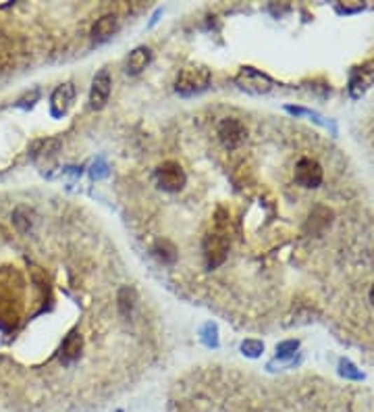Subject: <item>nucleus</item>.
Returning <instances> with one entry per match:
<instances>
[{
  "mask_svg": "<svg viewBox=\"0 0 374 412\" xmlns=\"http://www.w3.org/2000/svg\"><path fill=\"white\" fill-rule=\"evenodd\" d=\"M204 342H206V346H216V344H219L216 327H214L212 323H208V325L204 327Z\"/></svg>",
  "mask_w": 374,
  "mask_h": 412,
  "instance_id": "17",
  "label": "nucleus"
},
{
  "mask_svg": "<svg viewBox=\"0 0 374 412\" xmlns=\"http://www.w3.org/2000/svg\"><path fill=\"white\" fill-rule=\"evenodd\" d=\"M81 348H83V338H81V333H79V331H71V333L64 338V342H62L61 356L67 362L77 360L79 354H81Z\"/></svg>",
  "mask_w": 374,
  "mask_h": 412,
  "instance_id": "13",
  "label": "nucleus"
},
{
  "mask_svg": "<svg viewBox=\"0 0 374 412\" xmlns=\"http://www.w3.org/2000/svg\"><path fill=\"white\" fill-rule=\"evenodd\" d=\"M154 254H156L160 260H165V263H173V260L177 258L175 246H173L171 241H167V239H162V241H158V244L154 246Z\"/></svg>",
  "mask_w": 374,
  "mask_h": 412,
  "instance_id": "14",
  "label": "nucleus"
},
{
  "mask_svg": "<svg viewBox=\"0 0 374 412\" xmlns=\"http://www.w3.org/2000/svg\"><path fill=\"white\" fill-rule=\"evenodd\" d=\"M204 260H206V267L208 269H216L221 267L225 260H227V254H229V239L225 237V234L219 230V232H212L204 237Z\"/></svg>",
  "mask_w": 374,
  "mask_h": 412,
  "instance_id": "2",
  "label": "nucleus"
},
{
  "mask_svg": "<svg viewBox=\"0 0 374 412\" xmlns=\"http://www.w3.org/2000/svg\"><path fill=\"white\" fill-rule=\"evenodd\" d=\"M298 350V342H283V344H279L277 346V352L279 356H287V354L296 352Z\"/></svg>",
  "mask_w": 374,
  "mask_h": 412,
  "instance_id": "18",
  "label": "nucleus"
},
{
  "mask_svg": "<svg viewBox=\"0 0 374 412\" xmlns=\"http://www.w3.org/2000/svg\"><path fill=\"white\" fill-rule=\"evenodd\" d=\"M370 300H373V302H374V286H373V288H370Z\"/></svg>",
  "mask_w": 374,
  "mask_h": 412,
  "instance_id": "19",
  "label": "nucleus"
},
{
  "mask_svg": "<svg viewBox=\"0 0 374 412\" xmlns=\"http://www.w3.org/2000/svg\"><path fill=\"white\" fill-rule=\"evenodd\" d=\"M117 29H119V19L115 15H104V17H100L94 23L92 40L94 42H106V40H111L117 34Z\"/></svg>",
  "mask_w": 374,
  "mask_h": 412,
  "instance_id": "9",
  "label": "nucleus"
},
{
  "mask_svg": "<svg viewBox=\"0 0 374 412\" xmlns=\"http://www.w3.org/2000/svg\"><path fill=\"white\" fill-rule=\"evenodd\" d=\"M150 59H152L150 48H146V46H137V48L129 55V59H127V73H131V75L141 73V71L150 65Z\"/></svg>",
  "mask_w": 374,
  "mask_h": 412,
  "instance_id": "12",
  "label": "nucleus"
},
{
  "mask_svg": "<svg viewBox=\"0 0 374 412\" xmlns=\"http://www.w3.org/2000/svg\"><path fill=\"white\" fill-rule=\"evenodd\" d=\"M235 84L240 86V90H244L248 94H266L272 90V79L251 67H244L235 75Z\"/></svg>",
  "mask_w": 374,
  "mask_h": 412,
  "instance_id": "3",
  "label": "nucleus"
},
{
  "mask_svg": "<svg viewBox=\"0 0 374 412\" xmlns=\"http://www.w3.org/2000/svg\"><path fill=\"white\" fill-rule=\"evenodd\" d=\"M34 223H36V213H34V208L21 204V206H17V208L13 211V225L17 227L19 234L27 236V234L34 230Z\"/></svg>",
  "mask_w": 374,
  "mask_h": 412,
  "instance_id": "10",
  "label": "nucleus"
},
{
  "mask_svg": "<svg viewBox=\"0 0 374 412\" xmlns=\"http://www.w3.org/2000/svg\"><path fill=\"white\" fill-rule=\"evenodd\" d=\"M119 310H121V314H131V310H133V306H135V292L131 290V288H123L121 292H119Z\"/></svg>",
  "mask_w": 374,
  "mask_h": 412,
  "instance_id": "15",
  "label": "nucleus"
},
{
  "mask_svg": "<svg viewBox=\"0 0 374 412\" xmlns=\"http://www.w3.org/2000/svg\"><path fill=\"white\" fill-rule=\"evenodd\" d=\"M219 140H221V144L227 148V150H235V148H240L244 142H246V138H248V129H246V125L242 123V121H237V119H223L221 121V125H219Z\"/></svg>",
  "mask_w": 374,
  "mask_h": 412,
  "instance_id": "5",
  "label": "nucleus"
},
{
  "mask_svg": "<svg viewBox=\"0 0 374 412\" xmlns=\"http://www.w3.org/2000/svg\"><path fill=\"white\" fill-rule=\"evenodd\" d=\"M296 181L302 187H318L322 183V167L314 159H302L296 165Z\"/></svg>",
  "mask_w": 374,
  "mask_h": 412,
  "instance_id": "7",
  "label": "nucleus"
},
{
  "mask_svg": "<svg viewBox=\"0 0 374 412\" xmlns=\"http://www.w3.org/2000/svg\"><path fill=\"white\" fill-rule=\"evenodd\" d=\"M73 100H75V88H73V84H61L53 92V96H50L53 115L55 117H62L69 111V107L73 105Z\"/></svg>",
  "mask_w": 374,
  "mask_h": 412,
  "instance_id": "8",
  "label": "nucleus"
},
{
  "mask_svg": "<svg viewBox=\"0 0 374 412\" xmlns=\"http://www.w3.org/2000/svg\"><path fill=\"white\" fill-rule=\"evenodd\" d=\"M111 90H113V79H111V73L104 69L100 71L94 81H92V90H90V107L94 111H100L106 107L109 98H111Z\"/></svg>",
  "mask_w": 374,
  "mask_h": 412,
  "instance_id": "6",
  "label": "nucleus"
},
{
  "mask_svg": "<svg viewBox=\"0 0 374 412\" xmlns=\"http://www.w3.org/2000/svg\"><path fill=\"white\" fill-rule=\"evenodd\" d=\"M262 350H264V344H262V342H258V340H246V342L242 344V352L248 354V356H251V358L260 356Z\"/></svg>",
  "mask_w": 374,
  "mask_h": 412,
  "instance_id": "16",
  "label": "nucleus"
},
{
  "mask_svg": "<svg viewBox=\"0 0 374 412\" xmlns=\"http://www.w3.org/2000/svg\"><path fill=\"white\" fill-rule=\"evenodd\" d=\"M374 84V69L373 67H364V69H358L352 77V84H349V92L354 98L362 96L370 86Z\"/></svg>",
  "mask_w": 374,
  "mask_h": 412,
  "instance_id": "11",
  "label": "nucleus"
},
{
  "mask_svg": "<svg viewBox=\"0 0 374 412\" xmlns=\"http://www.w3.org/2000/svg\"><path fill=\"white\" fill-rule=\"evenodd\" d=\"M210 79H212V75L206 67L191 65V67H186L179 71L177 81H175V90L183 96H191V94L206 90L210 86Z\"/></svg>",
  "mask_w": 374,
  "mask_h": 412,
  "instance_id": "1",
  "label": "nucleus"
},
{
  "mask_svg": "<svg viewBox=\"0 0 374 412\" xmlns=\"http://www.w3.org/2000/svg\"><path fill=\"white\" fill-rule=\"evenodd\" d=\"M186 171L175 161H167L156 169V183L165 192H179L186 185Z\"/></svg>",
  "mask_w": 374,
  "mask_h": 412,
  "instance_id": "4",
  "label": "nucleus"
}]
</instances>
